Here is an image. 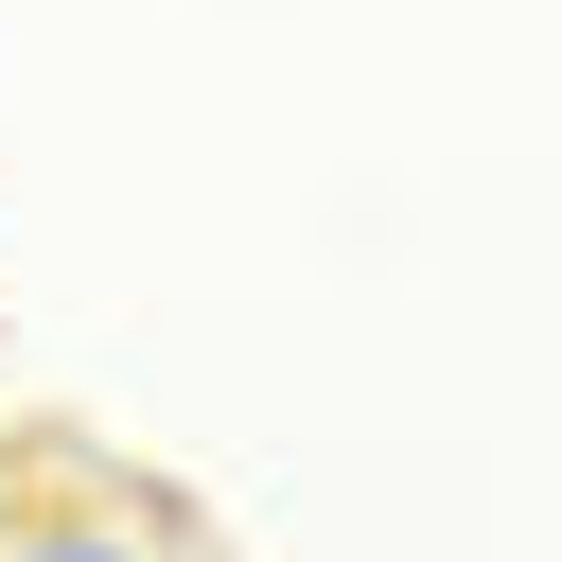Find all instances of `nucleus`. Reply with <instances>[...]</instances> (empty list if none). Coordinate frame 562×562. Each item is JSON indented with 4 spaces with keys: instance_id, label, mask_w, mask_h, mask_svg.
Returning <instances> with one entry per match:
<instances>
[{
    "instance_id": "1",
    "label": "nucleus",
    "mask_w": 562,
    "mask_h": 562,
    "mask_svg": "<svg viewBox=\"0 0 562 562\" xmlns=\"http://www.w3.org/2000/svg\"><path fill=\"white\" fill-rule=\"evenodd\" d=\"M0 562H176V544H158V509L70 492V509H0Z\"/></svg>"
}]
</instances>
